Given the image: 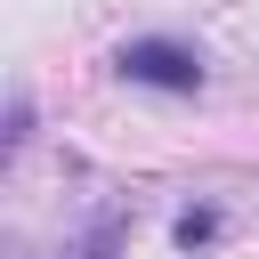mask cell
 <instances>
[{"label": "cell", "mask_w": 259, "mask_h": 259, "mask_svg": "<svg viewBox=\"0 0 259 259\" xmlns=\"http://www.w3.org/2000/svg\"><path fill=\"white\" fill-rule=\"evenodd\" d=\"M219 235V210H186L178 219V251H194V243H210Z\"/></svg>", "instance_id": "2"}, {"label": "cell", "mask_w": 259, "mask_h": 259, "mask_svg": "<svg viewBox=\"0 0 259 259\" xmlns=\"http://www.w3.org/2000/svg\"><path fill=\"white\" fill-rule=\"evenodd\" d=\"M113 73L138 81V89H170V97H194L202 89V57L186 40H121L113 49Z\"/></svg>", "instance_id": "1"}]
</instances>
